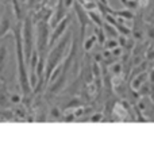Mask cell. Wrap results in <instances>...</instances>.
<instances>
[{
  "mask_svg": "<svg viewBox=\"0 0 154 142\" xmlns=\"http://www.w3.org/2000/svg\"><path fill=\"white\" fill-rule=\"evenodd\" d=\"M22 27L20 22L14 26V38H15V51H16V64H18V79L20 84V89L23 96L30 95V79L27 75V66H26V57L23 51V39H22Z\"/></svg>",
  "mask_w": 154,
  "mask_h": 142,
  "instance_id": "cell-1",
  "label": "cell"
},
{
  "mask_svg": "<svg viewBox=\"0 0 154 142\" xmlns=\"http://www.w3.org/2000/svg\"><path fill=\"white\" fill-rule=\"evenodd\" d=\"M70 41H72V35L65 34V37H62L61 39L58 41L54 48H51V50L49 51L48 57H46V62H45V79L46 83H49L50 80V76L53 75V72L58 68V65L61 64V61L65 58V53L66 50L70 48Z\"/></svg>",
  "mask_w": 154,
  "mask_h": 142,
  "instance_id": "cell-2",
  "label": "cell"
},
{
  "mask_svg": "<svg viewBox=\"0 0 154 142\" xmlns=\"http://www.w3.org/2000/svg\"><path fill=\"white\" fill-rule=\"evenodd\" d=\"M22 39H23V51H24V57H26V62H30L32 51L35 50L34 27H32V19L30 18V16H26V19L23 20Z\"/></svg>",
  "mask_w": 154,
  "mask_h": 142,
  "instance_id": "cell-3",
  "label": "cell"
},
{
  "mask_svg": "<svg viewBox=\"0 0 154 142\" xmlns=\"http://www.w3.org/2000/svg\"><path fill=\"white\" fill-rule=\"evenodd\" d=\"M49 41H50V32H49L48 23L41 20L37 26V42H35L37 48L35 49L38 51L39 60H43V61H46V50L49 49Z\"/></svg>",
  "mask_w": 154,
  "mask_h": 142,
  "instance_id": "cell-4",
  "label": "cell"
},
{
  "mask_svg": "<svg viewBox=\"0 0 154 142\" xmlns=\"http://www.w3.org/2000/svg\"><path fill=\"white\" fill-rule=\"evenodd\" d=\"M73 8H75L77 19H79V22H80V39L84 41L85 29H87L88 24H91V19H89V16H88V11L82 7V4L79 2V0H75Z\"/></svg>",
  "mask_w": 154,
  "mask_h": 142,
  "instance_id": "cell-5",
  "label": "cell"
},
{
  "mask_svg": "<svg viewBox=\"0 0 154 142\" xmlns=\"http://www.w3.org/2000/svg\"><path fill=\"white\" fill-rule=\"evenodd\" d=\"M69 22H70V18H69V16H66V18H64L58 24H57L56 27H54V30L50 32L49 49H51V48H53V46L57 43V41H60V39L62 38V35H64L65 30H66L68 26H69Z\"/></svg>",
  "mask_w": 154,
  "mask_h": 142,
  "instance_id": "cell-6",
  "label": "cell"
},
{
  "mask_svg": "<svg viewBox=\"0 0 154 142\" xmlns=\"http://www.w3.org/2000/svg\"><path fill=\"white\" fill-rule=\"evenodd\" d=\"M11 29H12V24H11V18H10V8H7L5 14L0 19V37L5 35Z\"/></svg>",
  "mask_w": 154,
  "mask_h": 142,
  "instance_id": "cell-7",
  "label": "cell"
},
{
  "mask_svg": "<svg viewBox=\"0 0 154 142\" xmlns=\"http://www.w3.org/2000/svg\"><path fill=\"white\" fill-rule=\"evenodd\" d=\"M147 80H149V73H146V72H143V73H141V75L135 76V77L131 80V89L138 91V89L141 88L142 84H145Z\"/></svg>",
  "mask_w": 154,
  "mask_h": 142,
  "instance_id": "cell-8",
  "label": "cell"
},
{
  "mask_svg": "<svg viewBox=\"0 0 154 142\" xmlns=\"http://www.w3.org/2000/svg\"><path fill=\"white\" fill-rule=\"evenodd\" d=\"M112 15L116 16V18L125 19V20H133V19L135 18V15H134L130 10H127V8H126V10H114Z\"/></svg>",
  "mask_w": 154,
  "mask_h": 142,
  "instance_id": "cell-9",
  "label": "cell"
},
{
  "mask_svg": "<svg viewBox=\"0 0 154 142\" xmlns=\"http://www.w3.org/2000/svg\"><path fill=\"white\" fill-rule=\"evenodd\" d=\"M103 30H104V32H106L107 38H115V39H116V38L119 37V32H118L116 27H114L112 24L107 23V22L103 23Z\"/></svg>",
  "mask_w": 154,
  "mask_h": 142,
  "instance_id": "cell-10",
  "label": "cell"
},
{
  "mask_svg": "<svg viewBox=\"0 0 154 142\" xmlns=\"http://www.w3.org/2000/svg\"><path fill=\"white\" fill-rule=\"evenodd\" d=\"M88 16H89L91 22H93V23L96 24V27H103V18H101V14L96 12V11H88Z\"/></svg>",
  "mask_w": 154,
  "mask_h": 142,
  "instance_id": "cell-11",
  "label": "cell"
},
{
  "mask_svg": "<svg viewBox=\"0 0 154 142\" xmlns=\"http://www.w3.org/2000/svg\"><path fill=\"white\" fill-rule=\"evenodd\" d=\"M150 91H152V84H150L149 80H147L145 84H142L141 88H139L137 92L139 94L141 97H145V96H150Z\"/></svg>",
  "mask_w": 154,
  "mask_h": 142,
  "instance_id": "cell-12",
  "label": "cell"
},
{
  "mask_svg": "<svg viewBox=\"0 0 154 142\" xmlns=\"http://www.w3.org/2000/svg\"><path fill=\"white\" fill-rule=\"evenodd\" d=\"M95 35H96V38H97V42L100 43V45H104V43H106L107 35H106V32H104L103 27H96V29H95Z\"/></svg>",
  "mask_w": 154,
  "mask_h": 142,
  "instance_id": "cell-13",
  "label": "cell"
},
{
  "mask_svg": "<svg viewBox=\"0 0 154 142\" xmlns=\"http://www.w3.org/2000/svg\"><path fill=\"white\" fill-rule=\"evenodd\" d=\"M97 42V38H96V35L93 34V35H91L89 38H87V39L84 41V49H85V51H89L91 49L95 46V43Z\"/></svg>",
  "mask_w": 154,
  "mask_h": 142,
  "instance_id": "cell-14",
  "label": "cell"
},
{
  "mask_svg": "<svg viewBox=\"0 0 154 142\" xmlns=\"http://www.w3.org/2000/svg\"><path fill=\"white\" fill-rule=\"evenodd\" d=\"M123 5H125L127 10H137L139 7V0H120Z\"/></svg>",
  "mask_w": 154,
  "mask_h": 142,
  "instance_id": "cell-15",
  "label": "cell"
},
{
  "mask_svg": "<svg viewBox=\"0 0 154 142\" xmlns=\"http://www.w3.org/2000/svg\"><path fill=\"white\" fill-rule=\"evenodd\" d=\"M119 46V42H118V39H115V38H107L106 43H104V48L107 49V50H114L115 48H118Z\"/></svg>",
  "mask_w": 154,
  "mask_h": 142,
  "instance_id": "cell-16",
  "label": "cell"
},
{
  "mask_svg": "<svg viewBox=\"0 0 154 142\" xmlns=\"http://www.w3.org/2000/svg\"><path fill=\"white\" fill-rule=\"evenodd\" d=\"M122 72H123V64H120V62H116V64H114L111 66L112 76H120Z\"/></svg>",
  "mask_w": 154,
  "mask_h": 142,
  "instance_id": "cell-17",
  "label": "cell"
},
{
  "mask_svg": "<svg viewBox=\"0 0 154 142\" xmlns=\"http://www.w3.org/2000/svg\"><path fill=\"white\" fill-rule=\"evenodd\" d=\"M145 57H146V61H149V62L154 61V46L153 45L146 48V50H145Z\"/></svg>",
  "mask_w": 154,
  "mask_h": 142,
  "instance_id": "cell-18",
  "label": "cell"
},
{
  "mask_svg": "<svg viewBox=\"0 0 154 142\" xmlns=\"http://www.w3.org/2000/svg\"><path fill=\"white\" fill-rule=\"evenodd\" d=\"M5 54H7V51H5V48H4V46H2V48H0V75L3 73V69H4Z\"/></svg>",
  "mask_w": 154,
  "mask_h": 142,
  "instance_id": "cell-19",
  "label": "cell"
},
{
  "mask_svg": "<svg viewBox=\"0 0 154 142\" xmlns=\"http://www.w3.org/2000/svg\"><path fill=\"white\" fill-rule=\"evenodd\" d=\"M145 32H146L149 41H154V26L153 24H149V26L146 27V30H145Z\"/></svg>",
  "mask_w": 154,
  "mask_h": 142,
  "instance_id": "cell-20",
  "label": "cell"
},
{
  "mask_svg": "<svg viewBox=\"0 0 154 142\" xmlns=\"http://www.w3.org/2000/svg\"><path fill=\"white\" fill-rule=\"evenodd\" d=\"M101 119H103V114H96V115L91 116V121L92 122H99V121H101Z\"/></svg>",
  "mask_w": 154,
  "mask_h": 142,
  "instance_id": "cell-21",
  "label": "cell"
},
{
  "mask_svg": "<svg viewBox=\"0 0 154 142\" xmlns=\"http://www.w3.org/2000/svg\"><path fill=\"white\" fill-rule=\"evenodd\" d=\"M149 83L150 84H154V68L149 70Z\"/></svg>",
  "mask_w": 154,
  "mask_h": 142,
  "instance_id": "cell-22",
  "label": "cell"
},
{
  "mask_svg": "<svg viewBox=\"0 0 154 142\" xmlns=\"http://www.w3.org/2000/svg\"><path fill=\"white\" fill-rule=\"evenodd\" d=\"M150 100H152V103L154 104V84H152V91H150Z\"/></svg>",
  "mask_w": 154,
  "mask_h": 142,
  "instance_id": "cell-23",
  "label": "cell"
},
{
  "mask_svg": "<svg viewBox=\"0 0 154 142\" xmlns=\"http://www.w3.org/2000/svg\"><path fill=\"white\" fill-rule=\"evenodd\" d=\"M11 0H0V3H3V4H8Z\"/></svg>",
  "mask_w": 154,
  "mask_h": 142,
  "instance_id": "cell-24",
  "label": "cell"
},
{
  "mask_svg": "<svg viewBox=\"0 0 154 142\" xmlns=\"http://www.w3.org/2000/svg\"><path fill=\"white\" fill-rule=\"evenodd\" d=\"M80 2H93V0H80Z\"/></svg>",
  "mask_w": 154,
  "mask_h": 142,
  "instance_id": "cell-25",
  "label": "cell"
},
{
  "mask_svg": "<svg viewBox=\"0 0 154 142\" xmlns=\"http://www.w3.org/2000/svg\"><path fill=\"white\" fill-rule=\"evenodd\" d=\"M153 68H154V61H153Z\"/></svg>",
  "mask_w": 154,
  "mask_h": 142,
  "instance_id": "cell-26",
  "label": "cell"
},
{
  "mask_svg": "<svg viewBox=\"0 0 154 142\" xmlns=\"http://www.w3.org/2000/svg\"><path fill=\"white\" fill-rule=\"evenodd\" d=\"M22 2H26V0H22Z\"/></svg>",
  "mask_w": 154,
  "mask_h": 142,
  "instance_id": "cell-27",
  "label": "cell"
}]
</instances>
